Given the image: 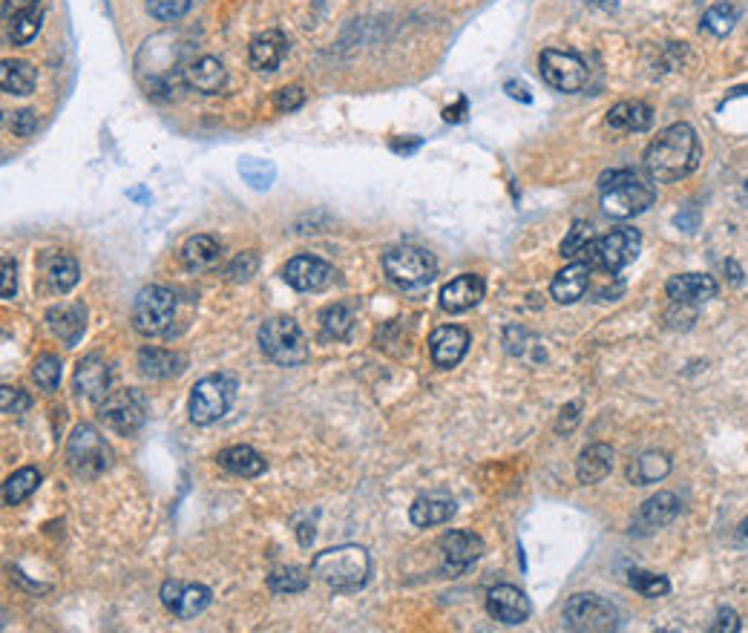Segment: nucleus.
Instances as JSON below:
<instances>
[{
    "mask_svg": "<svg viewBox=\"0 0 748 633\" xmlns=\"http://www.w3.org/2000/svg\"><path fill=\"white\" fill-rule=\"evenodd\" d=\"M700 139L691 124L679 121L656 133V139L645 150V173L654 182H679L700 167Z\"/></svg>",
    "mask_w": 748,
    "mask_h": 633,
    "instance_id": "1",
    "label": "nucleus"
},
{
    "mask_svg": "<svg viewBox=\"0 0 748 633\" xmlns=\"http://www.w3.org/2000/svg\"><path fill=\"white\" fill-rule=\"evenodd\" d=\"M654 179L639 176L636 170H610L599 179L602 190V211L610 219H633L645 213L656 199Z\"/></svg>",
    "mask_w": 748,
    "mask_h": 633,
    "instance_id": "2",
    "label": "nucleus"
},
{
    "mask_svg": "<svg viewBox=\"0 0 748 633\" xmlns=\"http://www.w3.org/2000/svg\"><path fill=\"white\" fill-rule=\"evenodd\" d=\"M369 553L360 544H340L314 556L311 562V576H317L323 585H328L337 593H351L360 590L369 579Z\"/></svg>",
    "mask_w": 748,
    "mask_h": 633,
    "instance_id": "3",
    "label": "nucleus"
},
{
    "mask_svg": "<svg viewBox=\"0 0 748 633\" xmlns=\"http://www.w3.org/2000/svg\"><path fill=\"white\" fill-rule=\"evenodd\" d=\"M259 349L277 366H303L308 360V340L297 320L274 317L259 326Z\"/></svg>",
    "mask_w": 748,
    "mask_h": 633,
    "instance_id": "4",
    "label": "nucleus"
},
{
    "mask_svg": "<svg viewBox=\"0 0 748 633\" xmlns=\"http://www.w3.org/2000/svg\"><path fill=\"white\" fill-rule=\"evenodd\" d=\"M236 400V383L228 375H208L202 377L193 392H190V421L196 426H211V423L222 421Z\"/></svg>",
    "mask_w": 748,
    "mask_h": 633,
    "instance_id": "5",
    "label": "nucleus"
},
{
    "mask_svg": "<svg viewBox=\"0 0 748 633\" xmlns=\"http://www.w3.org/2000/svg\"><path fill=\"white\" fill-rule=\"evenodd\" d=\"M67 464L81 478H98L113 464V449L95 426L81 423L72 429L70 441H67Z\"/></svg>",
    "mask_w": 748,
    "mask_h": 633,
    "instance_id": "6",
    "label": "nucleus"
},
{
    "mask_svg": "<svg viewBox=\"0 0 748 633\" xmlns=\"http://www.w3.org/2000/svg\"><path fill=\"white\" fill-rule=\"evenodd\" d=\"M383 271L386 277L395 282L398 288H423L438 277V262L429 251L415 248V245H398L392 251H386L383 257Z\"/></svg>",
    "mask_w": 748,
    "mask_h": 633,
    "instance_id": "7",
    "label": "nucleus"
},
{
    "mask_svg": "<svg viewBox=\"0 0 748 633\" xmlns=\"http://www.w3.org/2000/svg\"><path fill=\"white\" fill-rule=\"evenodd\" d=\"M564 628L579 633H605L613 631L619 625V613L610 605L608 599L596 596V593H576L567 599V605L561 610Z\"/></svg>",
    "mask_w": 748,
    "mask_h": 633,
    "instance_id": "8",
    "label": "nucleus"
},
{
    "mask_svg": "<svg viewBox=\"0 0 748 633\" xmlns=\"http://www.w3.org/2000/svg\"><path fill=\"white\" fill-rule=\"evenodd\" d=\"M642 251V236L633 228H616L605 236H596L590 251H587L585 262L590 268H599L605 274H616L625 265H631L633 259Z\"/></svg>",
    "mask_w": 748,
    "mask_h": 633,
    "instance_id": "9",
    "label": "nucleus"
},
{
    "mask_svg": "<svg viewBox=\"0 0 748 633\" xmlns=\"http://www.w3.org/2000/svg\"><path fill=\"white\" fill-rule=\"evenodd\" d=\"M173 314H176L173 291L164 285H147L136 294V303H133V329L139 331L141 337H159L170 329Z\"/></svg>",
    "mask_w": 748,
    "mask_h": 633,
    "instance_id": "10",
    "label": "nucleus"
},
{
    "mask_svg": "<svg viewBox=\"0 0 748 633\" xmlns=\"http://www.w3.org/2000/svg\"><path fill=\"white\" fill-rule=\"evenodd\" d=\"M538 67H541V78L553 90H559V93H579V90H585L587 67L576 52L544 49L538 55Z\"/></svg>",
    "mask_w": 748,
    "mask_h": 633,
    "instance_id": "11",
    "label": "nucleus"
},
{
    "mask_svg": "<svg viewBox=\"0 0 748 633\" xmlns=\"http://www.w3.org/2000/svg\"><path fill=\"white\" fill-rule=\"evenodd\" d=\"M147 418V400L139 389H116L101 400V421L118 435H133Z\"/></svg>",
    "mask_w": 748,
    "mask_h": 633,
    "instance_id": "12",
    "label": "nucleus"
},
{
    "mask_svg": "<svg viewBox=\"0 0 748 633\" xmlns=\"http://www.w3.org/2000/svg\"><path fill=\"white\" fill-rule=\"evenodd\" d=\"M282 277L294 291H303V294L311 291L314 294V291H323L334 282V268L328 265L326 259L303 254V257H294L285 265Z\"/></svg>",
    "mask_w": 748,
    "mask_h": 633,
    "instance_id": "13",
    "label": "nucleus"
},
{
    "mask_svg": "<svg viewBox=\"0 0 748 633\" xmlns=\"http://www.w3.org/2000/svg\"><path fill=\"white\" fill-rule=\"evenodd\" d=\"M162 605L173 616H179V619H196L202 610L211 605V590L205 585H187V582H176V579H170V582H164L162 585Z\"/></svg>",
    "mask_w": 748,
    "mask_h": 633,
    "instance_id": "14",
    "label": "nucleus"
},
{
    "mask_svg": "<svg viewBox=\"0 0 748 633\" xmlns=\"http://www.w3.org/2000/svg\"><path fill=\"white\" fill-rule=\"evenodd\" d=\"M487 610H490V616L495 622H501L507 628H515V625L527 622L533 605H530L527 593L518 590L515 585H495L487 593Z\"/></svg>",
    "mask_w": 748,
    "mask_h": 633,
    "instance_id": "15",
    "label": "nucleus"
},
{
    "mask_svg": "<svg viewBox=\"0 0 748 633\" xmlns=\"http://www.w3.org/2000/svg\"><path fill=\"white\" fill-rule=\"evenodd\" d=\"M441 556L449 573H464L484 556V541L469 530H449L441 539Z\"/></svg>",
    "mask_w": 748,
    "mask_h": 633,
    "instance_id": "16",
    "label": "nucleus"
},
{
    "mask_svg": "<svg viewBox=\"0 0 748 633\" xmlns=\"http://www.w3.org/2000/svg\"><path fill=\"white\" fill-rule=\"evenodd\" d=\"M110 380H113L110 363L101 354H90L75 369V392H78V398L98 400L101 403V400L110 395Z\"/></svg>",
    "mask_w": 748,
    "mask_h": 633,
    "instance_id": "17",
    "label": "nucleus"
},
{
    "mask_svg": "<svg viewBox=\"0 0 748 633\" xmlns=\"http://www.w3.org/2000/svg\"><path fill=\"white\" fill-rule=\"evenodd\" d=\"M469 349V331L461 326H441L429 337V354L438 369H455Z\"/></svg>",
    "mask_w": 748,
    "mask_h": 633,
    "instance_id": "18",
    "label": "nucleus"
},
{
    "mask_svg": "<svg viewBox=\"0 0 748 633\" xmlns=\"http://www.w3.org/2000/svg\"><path fill=\"white\" fill-rule=\"evenodd\" d=\"M484 291L487 285L478 274H461L441 288V308L449 314H464L484 300Z\"/></svg>",
    "mask_w": 748,
    "mask_h": 633,
    "instance_id": "19",
    "label": "nucleus"
},
{
    "mask_svg": "<svg viewBox=\"0 0 748 633\" xmlns=\"http://www.w3.org/2000/svg\"><path fill=\"white\" fill-rule=\"evenodd\" d=\"M182 81H185L190 90H196V93L219 95L225 90V84H228V72L222 67V61H216L211 55H202V58L185 64Z\"/></svg>",
    "mask_w": 748,
    "mask_h": 633,
    "instance_id": "20",
    "label": "nucleus"
},
{
    "mask_svg": "<svg viewBox=\"0 0 748 633\" xmlns=\"http://www.w3.org/2000/svg\"><path fill=\"white\" fill-rule=\"evenodd\" d=\"M285 55H288V38L280 29H265L254 35L248 47V64L257 72H274L285 61Z\"/></svg>",
    "mask_w": 748,
    "mask_h": 633,
    "instance_id": "21",
    "label": "nucleus"
},
{
    "mask_svg": "<svg viewBox=\"0 0 748 633\" xmlns=\"http://www.w3.org/2000/svg\"><path fill=\"white\" fill-rule=\"evenodd\" d=\"M590 277H593V268L587 265L585 259L570 262V265H567L564 271H559V274L553 277V282H550L553 300L561 305L579 303L587 294V288H590Z\"/></svg>",
    "mask_w": 748,
    "mask_h": 633,
    "instance_id": "22",
    "label": "nucleus"
},
{
    "mask_svg": "<svg viewBox=\"0 0 748 633\" xmlns=\"http://www.w3.org/2000/svg\"><path fill=\"white\" fill-rule=\"evenodd\" d=\"M665 294L671 297V303L700 305L717 294V282L708 274H679L665 282Z\"/></svg>",
    "mask_w": 748,
    "mask_h": 633,
    "instance_id": "23",
    "label": "nucleus"
},
{
    "mask_svg": "<svg viewBox=\"0 0 748 633\" xmlns=\"http://www.w3.org/2000/svg\"><path fill=\"white\" fill-rule=\"evenodd\" d=\"M49 329L55 331L67 346H75L87 329V308L81 303H61L47 311Z\"/></svg>",
    "mask_w": 748,
    "mask_h": 633,
    "instance_id": "24",
    "label": "nucleus"
},
{
    "mask_svg": "<svg viewBox=\"0 0 748 633\" xmlns=\"http://www.w3.org/2000/svg\"><path fill=\"white\" fill-rule=\"evenodd\" d=\"M187 357L179 352H164V349H156V346H147L139 352V369L141 375L150 377V380H167V377H176L185 372Z\"/></svg>",
    "mask_w": 748,
    "mask_h": 633,
    "instance_id": "25",
    "label": "nucleus"
},
{
    "mask_svg": "<svg viewBox=\"0 0 748 633\" xmlns=\"http://www.w3.org/2000/svg\"><path fill=\"white\" fill-rule=\"evenodd\" d=\"M613 469V449L608 444H590L582 449L579 461H576V478L579 484H599L605 481Z\"/></svg>",
    "mask_w": 748,
    "mask_h": 633,
    "instance_id": "26",
    "label": "nucleus"
},
{
    "mask_svg": "<svg viewBox=\"0 0 748 633\" xmlns=\"http://www.w3.org/2000/svg\"><path fill=\"white\" fill-rule=\"evenodd\" d=\"M219 254H222V248L213 236L196 234L182 245V265L193 274H202V271H211L219 262Z\"/></svg>",
    "mask_w": 748,
    "mask_h": 633,
    "instance_id": "27",
    "label": "nucleus"
},
{
    "mask_svg": "<svg viewBox=\"0 0 748 633\" xmlns=\"http://www.w3.org/2000/svg\"><path fill=\"white\" fill-rule=\"evenodd\" d=\"M219 467L236 478H257L265 472V458L254 446H228L219 452Z\"/></svg>",
    "mask_w": 748,
    "mask_h": 633,
    "instance_id": "28",
    "label": "nucleus"
},
{
    "mask_svg": "<svg viewBox=\"0 0 748 633\" xmlns=\"http://www.w3.org/2000/svg\"><path fill=\"white\" fill-rule=\"evenodd\" d=\"M608 124L613 130H625V133H642L654 124V113L648 104L642 101H619L608 113Z\"/></svg>",
    "mask_w": 748,
    "mask_h": 633,
    "instance_id": "29",
    "label": "nucleus"
},
{
    "mask_svg": "<svg viewBox=\"0 0 748 633\" xmlns=\"http://www.w3.org/2000/svg\"><path fill=\"white\" fill-rule=\"evenodd\" d=\"M38 84V72L26 61H3L0 64V87L9 95H29L35 93Z\"/></svg>",
    "mask_w": 748,
    "mask_h": 633,
    "instance_id": "30",
    "label": "nucleus"
},
{
    "mask_svg": "<svg viewBox=\"0 0 748 633\" xmlns=\"http://www.w3.org/2000/svg\"><path fill=\"white\" fill-rule=\"evenodd\" d=\"M668 472H671V458L665 452H645V455H639L631 464L628 478H631L636 487H648V484L662 481Z\"/></svg>",
    "mask_w": 748,
    "mask_h": 633,
    "instance_id": "31",
    "label": "nucleus"
},
{
    "mask_svg": "<svg viewBox=\"0 0 748 633\" xmlns=\"http://www.w3.org/2000/svg\"><path fill=\"white\" fill-rule=\"evenodd\" d=\"M6 24V38L15 44V47H24L29 44L38 32H41V24H44V6H35V9H26V12H18L12 18H3Z\"/></svg>",
    "mask_w": 748,
    "mask_h": 633,
    "instance_id": "32",
    "label": "nucleus"
},
{
    "mask_svg": "<svg viewBox=\"0 0 748 633\" xmlns=\"http://www.w3.org/2000/svg\"><path fill=\"white\" fill-rule=\"evenodd\" d=\"M452 516H455V504L444 501V498H418L409 507V518L415 527H438V524H446Z\"/></svg>",
    "mask_w": 748,
    "mask_h": 633,
    "instance_id": "33",
    "label": "nucleus"
},
{
    "mask_svg": "<svg viewBox=\"0 0 748 633\" xmlns=\"http://www.w3.org/2000/svg\"><path fill=\"white\" fill-rule=\"evenodd\" d=\"M320 331L326 340H349L351 331H354V314H351L349 305L337 303L328 305L320 311Z\"/></svg>",
    "mask_w": 748,
    "mask_h": 633,
    "instance_id": "34",
    "label": "nucleus"
},
{
    "mask_svg": "<svg viewBox=\"0 0 748 633\" xmlns=\"http://www.w3.org/2000/svg\"><path fill=\"white\" fill-rule=\"evenodd\" d=\"M679 516V498L674 493H656L654 498H648L645 504H642V524H648V527H665V524H671L674 518Z\"/></svg>",
    "mask_w": 748,
    "mask_h": 633,
    "instance_id": "35",
    "label": "nucleus"
},
{
    "mask_svg": "<svg viewBox=\"0 0 748 633\" xmlns=\"http://www.w3.org/2000/svg\"><path fill=\"white\" fill-rule=\"evenodd\" d=\"M47 277L49 285L55 288V291H61V294H67L72 291L78 280H81V268H78V262L70 254H55V257L47 259Z\"/></svg>",
    "mask_w": 748,
    "mask_h": 633,
    "instance_id": "36",
    "label": "nucleus"
},
{
    "mask_svg": "<svg viewBox=\"0 0 748 633\" xmlns=\"http://www.w3.org/2000/svg\"><path fill=\"white\" fill-rule=\"evenodd\" d=\"M38 484H41V472H38V469H18V472H15L12 478H6V484H3V501H6L9 507H18V504H24L26 498L38 490Z\"/></svg>",
    "mask_w": 748,
    "mask_h": 633,
    "instance_id": "37",
    "label": "nucleus"
},
{
    "mask_svg": "<svg viewBox=\"0 0 748 633\" xmlns=\"http://www.w3.org/2000/svg\"><path fill=\"white\" fill-rule=\"evenodd\" d=\"M239 176L245 185H251L254 190H271L274 182H277V167L274 162H265V159H254V156H242L239 159Z\"/></svg>",
    "mask_w": 748,
    "mask_h": 633,
    "instance_id": "38",
    "label": "nucleus"
},
{
    "mask_svg": "<svg viewBox=\"0 0 748 633\" xmlns=\"http://www.w3.org/2000/svg\"><path fill=\"white\" fill-rule=\"evenodd\" d=\"M593 228L587 225V222H573V228H570V234L564 236V242H561V257L564 259H573V262H579V259L587 257V251H590V245H593Z\"/></svg>",
    "mask_w": 748,
    "mask_h": 633,
    "instance_id": "39",
    "label": "nucleus"
},
{
    "mask_svg": "<svg viewBox=\"0 0 748 633\" xmlns=\"http://www.w3.org/2000/svg\"><path fill=\"white\" fill-rule=\"evenodd\" d=\"M268 587L274 593H303L308 587V576H305L303 567H277L268 576Z\"/></svg>",
    "mask_w": 748,
    "mask_h": 633,
    "instance_id": "40",
    "label": "nucleus"
},
{
    "mask_svg": "<svg viewBox=\"0 0 748 633\" xmlns=\"http://www.w3.org/2000/svg\"><path fill=\"white\" fill-rule=\"evenodd\" d=\"M737 24V9L731 6V3H717V6H711L705 15H702V26L711 32V35H717V38H723L728 35L731 29Z\"/></svg>",
    "mask_w": 748,
    "mask_h": 633,
    "instance_id": "41",
    "label": "nucleus"
},
{
    "mask_svg": "<svg viewBox=\"0 0 748 633\" xmlns=\"http://www.w3.org/2000/svg\"><path fill=\"white\" fill-rule=\"evenodd\" d=\"M32 377L38 383V389L44 392H55L61 383V360L55 354H41L32 366Z\"/></svg>",
    "mask_w": 748,
    "mask_h": 633,
    "instance_id": "42",
    "label": "nucleus"
},
{
    "mask_svg": "<svg viewBox=\"0 0 748 633\" xmlns=\"http://www.w3.org/2000/svg\"><path fill=\"white\" fill-rule=\"evenodd\" d=\"M628 585L636 590V593H642V596H648V599H656V596H665L668 590H671V582L665 579V576H656V573H645V570H631V576H628Z\"/></svg>",
    "mask_w": 748,
    "mask_h": 633,
    "instance_id": "43",
    "label": "nucleus"
},
{
    "mask_svg": "<svg viewBox=\"0 0 748 633\" xmlns=\"http://www.w3.org/2000/svg\"><path fill=\"white\" fill-rule=\"evenodd\" d=\"M190 9H193V0H147V12L162 24L185 18Z\"/></svg>",
    "mask_w": 748,
    "mask_h": 633,
    "instance_id": "44",
    "label": "nucleus"
},
{
    "mask_svg": "<svg viewBox=\"0 0 748 633\" xmlns=\"http://www.w3.org/2000/svg\"><path fill=\"white\" fill-rule=\"evenodd\" d=\"M259 268V257L257 251H245V254H239V257L228 265V277L234 282H248L254 274H257Z\"/></svg>",
    "mask_w": 748,
    "mask_h": 633,
    "instance_id": "45",
    "label": "nucleus"
},
{
    "mask_svg": "<svg viewBox=\"0 0 748 633\" xmlns=\"http://www.w3.org/2000/svg\"><path fill=\"white\" fill-rule=\"evenodd\" d=\"M32 406V398L21 392V389H12V386H3L0 389V409L3 415H21Z\"/></svg>",
    "mask_w": 748,
    "mask_h": 633,
    "instance_id": "46",
    "label": "nucleus"
},
{
    "mask_svg": "<svg viewBox=\"0 0 748 633\" xmlns=\"http://www.w3.org/2000/svg\"><path fill=\"white\" fill-rule=\"evenodd\" d=\"M305 101L303 87L291 84V87H282L280 93L274 95V110L277 113H291V110H300Z\"/></svg>",
    "mask_w": 748,
    "mask_h": 633,
    "instance_id": "47",
    "label": "nucleus"
},
{
    "mask_svg": "<svg viewBox=\"0 0 748 633\" xmlns=\"http://www.w3.org/2000/svg\"><path fill=\"white\" fill-rule=\"evenodd\" d=\"M740 631V616L731 608L717 610V619L711 625V633H737Z\"/></svg>",
    "mask_w": 748,
    "mask_h": 633,
    "instance_id": "48",
    "label": "nucleus"
},
{
    "mask_svg": "<svg viewBox=\"0 0 748 633\" xmlns=\"http://www.w3.org/2000/svg\"><path fill=\"white\" fill-rule=\"evenodd\" d=\"M18 291V271H15V262L9 257H3V300H12Z\"/></svg>",
    "mask_w": 748,
    "mask_h": 633,
    "instance_id": "49",
    "label": "nucleus"
},
{
    "mask_svg": "<svg viewBox=\"0 0 748 633\" xmlns=\"http://www.w3.org/2000/svg\"><path fill=\"white\" fill-rule=\"evenodd\" d=\"M35 127H38V118H35L32 110L15 113V121H12V133L15 136H29V133H35Z\"/></svg>",
    "mask_w": 748,
    "mask_h": 633,
    "instance_id": "50",
    "label": "nucleus"
},
{
    "mask_svg": "<svg viewBox=\"0 0 748 633\" xmlns=\"http://www.w3.org/2000/svg\"><path fill=\"white\" fill-rule=\"evenodd\" d=\"M35 6H44V0H3V18H12V15L35 9Z\"/></svg>",
    "mask_w": 748,
    "mask_h": 633,
    "instance_id": "51",
    "label": "nucleus"
},
{
    "mask_svg": "<svg viewBox=\"0 0 748 633\" xmlns=\"http://www.w3.org/2000/svg\"><path fill=\"white\" fill-rule=\"evenodd\" d=\"M576 421H579V403H567V406L561 409V418L559 423H556V429H559V432H570V429L576 426Z\"/></svg>",
    "mask_w": 748,
    "mask_h": 633,
    "instance_id": "52",
    "label": "nucleus"
},
{
    "mask_svg": "<svg viewBox=\"0 0 748 633\" xmlns=\"http://www.w3.org/2000/svg\"><path fill=\"white\" fill-rule=\"evenodd\" d=\"M674 222H677V225H679V228H682V231H694V228H697V211L679 213V216H677V219H674Z\"/></svg>",
    "mask_w": 748,
    "mask_h": 633,
    "instance_id": "53",
    "label": "nucleus"
},
{
    "mask_svg": "<svg viewBox=\"0 0 748 633\" xmlns=\"http://www.w3.org/2000/svg\"><path fill=\"white\" fill-rule=\"evenodd\" d=\"M740 541H743V544H748V518L743 521V524H740Z\"/></svg>",
    "mask_w": 748,
    "mask_h": 633,
    "instance_id": "54",
    "label": "nucleus"
}]
</instances>
